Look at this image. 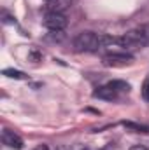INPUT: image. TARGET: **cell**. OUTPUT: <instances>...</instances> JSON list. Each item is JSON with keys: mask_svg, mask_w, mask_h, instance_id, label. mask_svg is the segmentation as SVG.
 <instances>
[{"mask_svg": "<svg viewBox=\"0 0 149 150\" xmlns=\"http://www.w3.org/2000/svg\"><path fill=\"white\" fill-rule=\"evenodd\" d=\"M133 63V58L130 54H117V52H112L104 56V65L105 67H112V68H123V67H128Z\"/></svg>", "mask_w": 149, "mask_h": 150, "instance_id": "4", "label": "cell"}, {"mask_svg": "<svg viewBox=\"0 0 149 150\" xmlns=\"http://www.w3.org/2000/svg\"><path fill=\"white\" fill-rule=\"evenodd\" d=\"M34 150H49V149H47V145H39V147H35Z\"/></svg>", "mask_w": 149, "mask_h": 150, "instance_id": "13", "label": "cell"}, {"mask_svg": "<svg viewBox=\"0 0 149 150\" xmlns=\"http://www.w3.org/2000/svg\"><path fill=\"white\" fill-rule=\"evenodd\" d=\"M2 143L5 145V147H9V149L12 150H21L23 149V140L14 133V131H11V129H4L2 131Z\"/></svg>", "mask_w": 149, "mask_h": 150, "instance_id": "5", "label": "cell"}, {"mask_svg": "<svg viewBox=\"0 0 149 150\" xmlns=\"http://www.w3.org/2000/svg\"><path fill=\"white\" fill-rule=\"evenodd\" d=\"M74 47L77 52H95L102 47L100 35H97L93 32H81L74 38Z\"/></svg>", "mask_w": 149, "mask_h": 150, "instance_id": "2", "label": "cell"}, {"mask_svg": "<svg viewBox=\"0 0 149 150\" xmlns=\"http://www.w3.org/2000/svg\"><path fill=\"white\" fill-rule=\"evenodd\" d=\"M149 44V30L148 28H135L126 32L119 37V45L125 49H142Z\"/></svg>", "mask_w": 149, "mask_h": 150, "instance_id": "1", "label": "cell"}, {"mask_svg": "<svg viewBox=\"0 0 149 150\" xmlns=\"http://www.w3.org/2000/svg\"><path fill=\"white\" fill-rule=\"evenodd\" d=\"M70 0H47L46 4V11L47 12H58V14H63L69 7H70Z\"/></svg>", "mask_w": 149, "mask_h": 150, "instance_id": "6", "label": "cell"}, {"mask_svg": "<svg viewBox=\"0 0 149 150\" xmlns=\"http://www.w3.org/2000/svg\"><path fill=\"white\" fill-rule=\"evenodd\" d=\"M4 75L5 77H9V79H27V75L23 74V72H19V70H12V68H5L4 70Z\"/></svg>", "mask_w": 149, "mask_h": 150, "instance_id": "10", "label": "cell"}, {"mask_svg": "<svg viewBox=\"0 0 149 150\" xmlns=\"http://www.w3.org/2000/svg\"><path fill=\"white\" fill-rule=\"evenodd\" d=\"M123 126L126 127V129H130V131H133V133H149V127L148 126H142V124H135V122H123Z\"/></svg>", "mask_w": 149, "mask_h": 150, "instance_id": "8", "label": "cell"}, {"mask_svg": "<svg viewBox=\"0 0 149 150\" xmlns=\"http://www.w3.org/2000/svg\"><path fill=\"white\" fill-rule=\"evenodd\" d=\"M140 94H142V98L149 101V79L144 80V84H142V89H140Z\"/></svg>", "mask_w": 149, "mask_h": 150, "instance_id": "11", "label": "cell"}, {"mask_svg": "<svg viewBox=\"0 0 149 150\" xmlns=\"http://www.w3.org/2000/svg\"><path fill=\"white\" fill-rule=\"evenodd\" d=\"M117 91L114 89V87H111L109 84L107 86H100L95 93H93V96L95 98H100V100H107V101H112V100H116L117 98Z\"/></svg>", "mask_w": 149, "mask_h": 150, "instance_id": "7", "label": "cell"}, {"mask_svg": "<svg viewBox=\"0 0 149 150\" xmlns=\"http://www.w3.org/2000/svg\"><path fill=\"white\" fill-rule=\"evenodd\" d=\"M67 23H69L67 16L65 14H58V12H46V16L42 19V25L47 30H51V32H62V30H65Z\"/></svg>", "mask_w": 149, "mask_h": 150, "instance_id": "3", "label": "cell"}, {"mask_svg": "<svg viewBox=\"0 0 149 150\" xmlns=\"http://www.w3.org/2000/svg\"><path fill=\"white\" fill-rule=\"evenodd\" d=\"M130 150H149V149L144 147V145H133V147H130Z\"/></svg>", "mask_w": 149, "mask_h": 150, "instance_id": "12", "label": "cell"}, {"mask_svg": "<svg viewBox=\"0 0 149 150\" xmlns=\"http://www.w3.org/2000/svg\"><path fill=\"white\" fill-rule=\"evenodd\" d=\"M109 86L114 87L117 93H128L130 91V84L125 80H112V82H109Z\"/></svg>", "mask_w": 149, "mask_h": 150, "instance_id": "9", "label": "cell"}, {"mask_svg": "<svg viewBox=\"0 0 149 150\" xmlns=\"http://www.w3.org/2000/svg\"><path fill=\"white\" fill-rule=\"evenodd\" d=\"M84 150H86V149H84Z\"/></svg>", "mask_w": 149, "mask_h": 150, "instance_id": "14", "label": "cell"}]
</instances>
